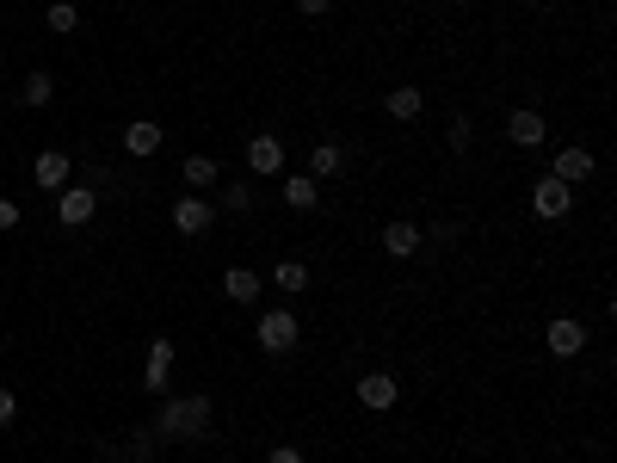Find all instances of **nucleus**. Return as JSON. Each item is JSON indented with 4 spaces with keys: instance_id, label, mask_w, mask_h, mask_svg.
I'll return each mask as SVG.
<instances>
[{
    "instance_id": "obj_1",
    "label": "nucleus",
    "mask_w": 617,
    "mask_h": 463,
    "mask_svg": "<svg viewBox=\"0 0 617 463\" xmlns=\"http://www.w3.org/2000/svg\"><path fill=\"white\" fill-rule=\"evenodd\" d=\"M210 414H216L210 396H179V402H167V408L155 414V433H161V439H192V445H198V439H210Z\"/></svg>"
},
{
    "instance_id": "obj_2",
    "label": "nucleus",
    "mask_w": 617,
    "mask_h": 463,
    "mask_svg": "<svg viewBox=\"0 0 617 463\" xmlns=\"http://www.w3.org/2000/svg\"><path fill=\"white\" fill-rule=\"evenodd\" d=\"M253 340H260V352H290V346L303 340V322L290 309H266L260 328H253Z\"/></svg>"
},
{
    "instance_id": "obj_3",
    "label": "nucleus",
    "mask_w": 617,
    "mask_h": 463,
    "mask_svg": "<svg viewBox=\"0 0 617 463\" xmlns=\"http://www.w3.org/2000/svg\"><path fill=\"white\" fill-rule=\"evenodd\" d=\"M531 210H537L543 223H562L568 210H574V186H562L556 173H543V180L531 186Z\"/></svg>"
},
{
    "instance_id": "obj_4",
    "label": "nucleus",
    "mask_w": 617,
    "mask_h": 463,
    "mask_svg": "<svg viewBox=\"0 0 617 463\" xmlns=\"http://www.w3.org/2000/svg\"><path fill=\"white\" fill-rule=\"evenodd\" d=\"M93 210H99V192H93V186H62V192H56V217H62V229H87Z\"/></svg>"
},
{
    "instance_id": "obj_5",
    "label": "nucleus",
    "mask_w": 617,
    "mask_h": 463,
    "mask_svg": "<svg viewBox=\"0 0 617 463\" xmlns=\"http://www.w3.org/2000/svg\"><path fill=\"white\" fill-rule=\"evenodd\" d=\"M210 223H216V204L210 198H198V192L173 198V229L179 235H210Z\"/></svg>"
},
{
    "instance_id": "obj_6",
    "label": "nucleus",
    "mask_w": 617,
    "mask_h": 463,
    "mask_svg": "<svg viewBox=\"0 0 617 463\" xmlns=\"http://www.w3.org/2000/svg\"><path fill=\"white\" fill-rule=\"evenodd\" d=\"M142 389L149 396H167L173 389V340L161 334V340H149V365H142Z\"/></svg>"
},
{
    "instance_id": "obj_7",
    "label": "nucleus",
    "mask_w": 617,
    "mask_h": 463,
    "mask_svg": "<svg viewBox=\"0 0 617 463\" xmlns=\"http://www.w3.org/2000/svg\"><path fill=\"white\" fill-rule=\"evenodd\" d=\"M506 142H513V149H543V142H550V124H543V112L519 105V112L506 118Z\"/></svg>"
},
{
    "instance_id": "obj_8",
    "label": "nucleus",
    "mask_w": 617,
    "mask_h": 463,
    "mask_svg": "<svg viewBox=\"0 0 617 463\" xmlns=\"http://www.w3.org/2000/svg\"><path fill=\"white\" fill-rule=\"evenodd\" d=\"M358 402H365L371 414H383V408L402 402V383H395L389 371H365V377H358Z\"/></svg>"
},
{
    "instance_id": "obj_9",
    "label": "nucleus",
    "mask_w": 617,
    "mask_h": 463,
    "mask_svg": "<svg viewBox=\"0 0 617 463\" xmlns=\"http://www.w3.org/2000/svg\"><path fill=\"white\" fill-rule=\"evenodd\" d=\"M593 167H599V161H593V149L568 142V149H556V167H550V173H556L562 186H580V180H593Z\"/></svg>"
},
{
    "instance_id": "obj_10",
    "label": "nucleus",
    "mask_w": 617,
    "mask_h": 463,
    "mask_svg": "<svg viewBox=\"0 0 617 463\" xmlns=\"http://www.w3.org/2000/svg\"><path fill=\"white\" fill-rule=\"evenodd\" d=\"M420 241H426V229H420V223H408V217L383 223V254H389V260H408V254H420Z\"/></svg>"
},
{
    "instance_id": "obj_11",
    "label": "nucleus",
    "mask_w": 617,
    "mask_h": 463,
    "mask_svg": "<svg viewBox=\"0 0 617 463\" xmlns=\"http://www.w3.org/2000/svg\"><path fill=\"white\" fill-rule=\"evenodd\" d=\"M543 346H550V352H556V359H574V352H580V346H587V328H580V322H574V315H556V322H550V328H543Z\"/></svg>"
},
{
    "instance_id": "obj_12",
    "label": "nucleus",
    "mask_w": 617,
    "mask_h": 463,
    "mask_svg": "<svg viewBox=\"0 0 617 463\" xmlns=\"http://www.w3.org/2000/svg\"><path fill=\"white\" fill-rule=\"evenodd\" d=\"M68 173H75V161H68L62 149H44L38 161H31V180H38V192H62Z\"/></svg>"
},
{
    "instance_id": "obj_13",
    "label": "nucleus",
    "mask_w": 617,
    "mask_h": 463,
    "mask_svg": "<svg viewBox=\"0 0 617 463\" xmlns=\"http://www.w3.org/2000/svg\"><path fill=\"white\" fill-rule=\"evenodd\" d=\"M247 167L260 173V180L284 173V142H278V136H247Z\"/></svg>"
},
{
    "instance_id": "obj_14",
    "label": "nucleus",
    "mask_w": 617,
    "mask_h": 463,
    "mask_svg": "<svg viewBox=\"0 0 617 463\" xmlns=\"http://www.w3.org/2000/svg\"><path fill=\"white\" fill-rule=\"evenodd\" d=\"M260 291H266L260 272H247V266H229V272H223V297H229V303L247 309V303H260Z\"/></svg>"
},
{
    "instance_id": "obj_15",
    "label": "nucleus",
    "mask_w": 617,
    "mask_h": 463,
    "mask_svg": "<svg viewBox=\"0 0 617 463\" xmlns=\"http://www.w3.org/2000/svg\"><path fill=\"white\" fill-rule=\"evenodd\" d=\"M161 142H167V130H161L155 118H136V124H124V149H130L136 161H142V155H155Z\"/></svg>"
},
{
    "instance_id": "obj_16",
    "label": "nucleus",
    "mask_w": 617,
    "mask_h": 463,
    "mask_svg": "<svg viewBox=\"0 0 617 463\" xmlns=\"http://www.w3.org/2000/svg\"><path fill=\"white\" fill-rule=\"evenodd\" d=\"M420 105H426V93H420V87H389V93H383V112H389L395 124L420 118Z\"/></svg>"
},
{
    "instance_id": "obj_17",
    "label": "nucleus",
    "mask_w": 617,
    "mask_h": 463,
    "mask_svg": "<svg viewBox=\"0 0 617 463\" xmlns=\"http://www.w3.org/2000/svg\"><path fill=\"white\" fill-rule=\"evenodd\" d=\"M340 167H346V149H340V142H315V149H309V180H334Z\"/></svg>"
},
{
    "instance_id": "obj_18",
    "label": "nucleus",
    "mask_w": 617,
    "mask_h": 463,
    "mask_svg": "<svg viewBox=\"0 0 617 463\" xmlns=\"http://www.w3.org/2000/svg\"><path fill=\"white\" fill-rule=\"evenodd\" d=\"M266 284H278L284 297H303V291H309V266H303V260H278Z\"/></svg>"
},
{
    "instance_id": "obj_19",
    "label": "nucleus",
    "mask_w": 617,
    "mask_h": 463,
    "mask_svg": "<svg viewBox=\"0 0 617 463\" xmlns=\"http://www.w3.org/2000/svg\"><path fill=\"white\" fill-rule=\"evenodd\" d=\"M284 204H290V210H315V204H321V180L290 173V180H284Z\"/></svg>"
},
{
    "instance_id": "obj_20",
    "label": "nucleus",
    "mask_w": 617,
    "mask_h": 463,
    "mask_svg": "<svg viewBox=\"0 0 617 463\" xmlns=\"http://www.w3.org/2000/svg\"><path fill=\"white\" fill-rule=\"evenodd\" d=\"M19 99L31 105V112H38V105H50L56 99V81L44 75V68H38V75H25V87H19Z\"/></svg>"
},
{
    "instance_id": "obj_21",
    "label": "nucleus",
    "mask_w": 617,
    "mask_h": 463,
    "mask_svg": "<svg viewBox=\"0 0 617 463\" xmlns=\"http://www.w3.org/2000/svg\"><path fill=\"white\" fill-rule=\"evenodd\" d=\"M179 180H186L192 192H198V186H216V161H210V155H186V173H179Z\"/></svg>"
},
{
    "instance_id": "obj_22",
    "label": "nucleus",
    "mask_w": 617,
    "mask_h": 463,
    "mask_svg": "<svg viewBox=\"0 0 617 463\" xmlns=\"http://www.w3.org/2000/svg\"><path fill=\"white\" fill-rule=\"evenodd\" d=\"M44 25L56 31V38H68V31H75V25H81V13H75V7H68V0H56V7L44 13Z\"/></svg>"
},
{
    "instance_id": "obj_23",
    "label": "nucleus",
    "mask_w": 617,
    "mask_h": 463,
    "mask_svg": "<svg viewBox=\"0 0 617 463\" xmlns=\"http://www.w3.org/2000/svg\"><path fill=\"white\" fill-rule=\"evenodd\" d=\"M469 142H476V130H469V118L457 112V118H451V149L463 155V149H469Z\"/></svg>"
},
{
    "instance_id": "obj_24",
    "label": "nucleus",
    "mask_w": 617,
    "mask_h": 463,
    "mask_svg": "<svg viewBox=\"0 0 617 463\" xmlns=\"http://www.w3.org/2000/svg\"><path fill=\"white\" fill-rule=\"evenodd\" d=\"M216 204H223V210H247L253 192H247V186H223V198H216Z\"/></svg>"
},
{
    "instance_id": "obj_25",
    "label": "nucleus",
    "mask_w": 617,
    "mask_h": 463,
    "mask_svg": "<svg viewBox=\"0 0 617 463\" xmlns=\"http://www.w3.org/2000/svg\"><path fill=\"white\" fill-rule=\"evenodd\" d=\"M13 414H19V396H13L7 383H0V426H13Z\"/></svg>"
},
{
    "instance_id": "obj_26",
    "label": "nucleus",
    "mask_w": 617,
    "mask_h": 463,
    "mask_svg": "<svg viewBox=\"0 0 617 463\" xmlns=\"http://www.w3.org/2000/svg\"><path fill=\"white\" fill-rule=\"evenodd\" d=\"M7 229H19V204H13V198H0V235H7Z\"/></svg>"
},
{
    "instance_id": "obj_27",
    "label": "nucleus",
    "mask_w": 617,
    "mask_h": 463,
    "mask_svg": "<svg viewBox=\"0 0 617 463\" xmlns=\"http://www.w3.org/2000/svg\"><path fill=\"white\" fill-rule=\"evenodd\" d=\"M297 13H303V19H321V13H334V0H297Z\"/></svg>"
},
{
    "instance_id": "obj_28",
    "label": "nucleus",
    "mask_w": 617,
    "mask_h": 463,
    "mask_svg": "<svg viewBox=\"0 0 617 463\" xmlns=\"http://www.w3.org/2000/svg\"><path fill=\"white\" fill-rule=\"evenodd\" d=\"M266 463H303V451H297V445H272V457H266Z\"/></svg>"
},
{
    "instance_id": "obj_29",
    "label": "nucleus",
    "mask_w": 617,
    "mask_h": 463,
    "mask_svg": "<svg viewBox=\"0 0 617 463\" xmlns=\"http://www.w3.org/2000/svg\"><path fill=\"white\" fill-rule=\"evenodd\" d=\"M0 62H7V50H0Z\"/></svg>"
}]
</instances>
